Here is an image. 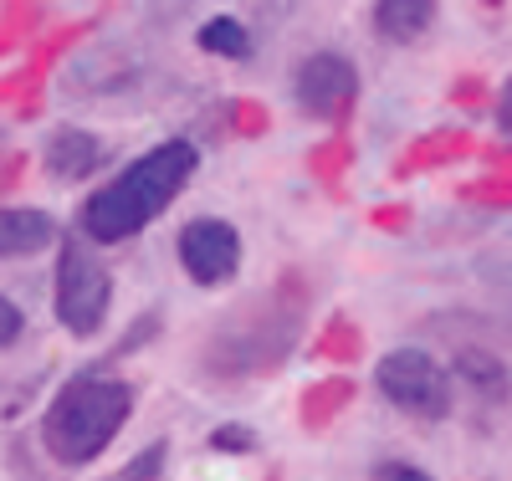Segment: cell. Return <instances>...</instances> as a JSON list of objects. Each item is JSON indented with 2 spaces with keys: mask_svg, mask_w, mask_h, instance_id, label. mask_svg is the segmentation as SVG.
Returning <instances> with one entry per match:
<instances>
[{
  "mask_svg": "<svg viewBox=\"0 0 512 481\" xmlns=\"http://www.w3.org/2000/svg\"><path fill=\"white\" fill-rule=\"evenodd\" d=\"M195 164H200V154L190 139H164L159 149H149L123 174H113L103 190L88 195V205L77 215L82 236L88 241H128L134 231H144L149 221H159L175 205V195L190 185Z\"/></svg>",
  "mask_w": 512,
  "mask_h": 481,
  "instance_id": "obj_1",
  "label": "cell"
},
{
  "mask_svg": "<svg viewBox=\"0 0 512 481\" xmlns=\"http://www.w3.org/2000/svg\"><path fill=\"white\" fill-rule=\"evenodd\" d=\"M134 395L123 379L108 374H77L62 384V395L47 405L41 420V441L62 466H88L93 456H103L113 446V435L123 430Z\"/></svg>",
  "mask_w": 512,
  "mask_h": 481,
  "instance_id": "obj_2",
  "label": "cell"
},
{
  "mask_svg": "<svg viewBox=\"0 0 512 481\" xmlns=\"http://www.w3.org/2000/svg\"><path fill=\"white\" fill-rule=\"evenodd\" d=\"M108 302H113L108 267L88 251V241L67 236L62 261H57V318H62V328L77 333V338H93L108 318Z\"/></svg>",
  "mask_w": 512,
  "mask_h": 481,
  "instance_id": "obj_3",
  "label": "cell"
},
{
  "mask_svg": "<svg viewBox=\"0 0 512 481\" xmlns=\"http://www.w3.org/2000/svg\"><path fill=\"white\" fill-rule=\"evenodd\" d=\"M379 389L395 410L415 420H441L451 415V379L425 348H395L379 359Z\"/></svg>",
  "mask_w": 512,
  "mask_h": 481,
  "instance_id": "obj_4",
  "label": "cell"
},
{
  "mask_svg": "<svg viewBox=\"0 0 512 481\" xmlns=\"http://www.w3.org/2000/svg\"><path fill=\"white\" fill-rule=\"evenodd\" d=\"M180 267L200 287L231 282L236 267H241V236H236V226L221 221V215H195V221H185V231H180Z\"/></svg>",
  "mask_w": 512,
  "mask_h": 481,
  "instance_id": "obj_5",
  "label": "cell"
},
{
  "mask_svg": "<svg viewBox=\"0 0 512 481\" xmlns=\"http://www.w3.org/2000/svg\"><path fill=\"white\" fill-rule=\"evenodd\" d=\"M297 103H303V113L313 118H338L349 113L354 98H359V72L349 57L338 52H313L303 67H297Z\"/></svg>",
  "mask_w": 512,
  "mask_h": 481,
  "instance_id": "obj_6",
  "label": "cell"
},
{
  "mask_svg": "<svg viewBox=\"0 0 512 481\" xmlns=\"http://www.w3.org/2000/svg\"><path fill=\"white\" fill-rule=\"evenodd\" d=\"M57 241V221L36 205H6L0 210V256H36Z\"/></svg>",
  "mask_w": 512,
  "mask_h": 481,
  "instance_id": "obj_7",
  "label": "cell"
},
{
  "mask_svg": "<svg viewBox=\"0 0 512 481\" xmlns=\"http://www.w3.org/2000/svg\"><path fill=\"white\" fill-rule=\"evenodd\" d=\"M103 164V144L82 128H57L47 144V169L62 174V180H88V174Z\"/></svg>",
  "mask_w": 512,
  "mask_h": 481,
  "instance_id": "obj_8",
  "label": "cell"
},
{
  "mask_svg": "<svg viewBox=\"0 0 512 481\" xmlns=\"http://www.w3.org/2000/svg\"><path fill=\"white\" fill-rule=\"evenodd\" d=\"M431 21H436L431 0H379L374 6V26L390 41H415V36L431 31Z\"/></svg>",
  "mask_w": 512,
  "mask_h": 481,
  "instance_id": "obj_9",
  "label": "cell"
},
{
  "mask_svg": "<svg viewBox=\"0 0 512 481\" xmlns=\"http://www.w3.org/2000/svg\"><path fill=\"white\" fill-rule=\"evenodd\" d=\"M200 47H205V52H216V57L241 62V57H251V36H246L241 21L216 16V21H205V26H200Z\"/></svg>",
  "mask_w": 512,
  "mask_h": 481,
  "instance_id": "obj_10",
  "label": "cell"
},
{
  "mask_svg": "<svg viewBox=\"0 0 512 481\" xmlns=\"http://www.w3.org/2000/svg\"><path fill=\"white\" fill-rule=\"evenodd\" d=\"M21 328H26V318H21V308L11 297H0V348H11L16 338H21Z\"/></svg>",
  "mask_w": 512,
  "mask_h": 481,
  "instance_id": "obj_11",
  "label": "cell"
},
{
  "mask_svg": "<svg viewBox=\"0 0 512 481\" xmlns=\"http://www.w3.org/2000/svg\"><path fill=\"white\" fill-rule=\"evenodd\" d=\"M374 481H431V471H420V466H410V461H384V466L374 471Z\"/></svg>",
  "mask_w": 512,
  "mask_h": 481,
  "instance_id": "obj_12",
  "label": "cell"
},
{
  "mask_svg": "<svg viewBox=\"0 0 512 481\" xmlns=\"http://www.w3.org/2000/svg\"><path fill=\"white\" fill-rule=\"evenodd\" d=\"M159 461H164V446H149V456L128 466V481H159Z\"/></svg>",
  "mask_w": 512,
  "mask_h": 481,
  "instance_id": "obj_13",
  "label": "cell"
},
{
  "mask_svg": "<svg viewBox=\"0 0 512 481\" xmlns=\"http://www.w3.org/2000/svg\"><path fill=\"white\" fill-rule=\"evenodd\" d=\"M502 134L512 139V82H507V93H502Z\"/></svg>",
  "mask_w": 512,
  "mask_h": 481,
  "instance_id": "obj_14",
  "label": "cell"
}]
</instances>
